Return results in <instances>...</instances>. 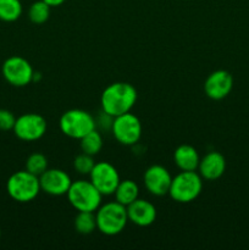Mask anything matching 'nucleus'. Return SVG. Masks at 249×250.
Segmentation results:
<instances>
[{"label":"nucleus","mask_w":249,"mask_h":250,"mask_svg":"<svg viewBox=\"0 0 249 250\" xmlns=\"http://www.w3.org/2000/svg\"><path fill=\"white\" fill-rule=\"evenodd\" d=\"M137 98L138 94L133 85L127 82H115L103 90L100 104L104 114L116 117L131 111Z\"/></svg>","instance_id":"f257e3e1"},{"label":"nucleus","mask_w":249,"mask_h":250,"mask_svg":"<svg viewBox=\"0 0 249 250\" xmlns=\"http://www.w3.org/2000/svg\"><path fill=\"white\" fill-rule=\"evenodd\" d=\"M97 229L105 236H116L121 233L128 222L127 208L117 202L100 205L95 212Z\"/></svg>","instance_id":"f03ea898"},{"label":"nucleus","mask_w":249,"mask_h":250,"mask_svg":"<svg viewBox=\"0 0 249 250\" xmlns=\"http://www.w3.org/2000/svg\"><path fill=\"white\" fill-rule=\"evenodd\" d=\"M203 189V178L195 171H182L172 178L168 195L175 202L190 203L197 199Z\"/></svg>","instance_id":"7ed1b4c3"},{"label":"nucleus","mask_w":249,"mask_h":250,"mask_svg":"<svg viewBox=\"0 0 249 250\" xmlns=\"http://www.w3.org/2000/svg\"><path fill=\"white\" fill-rule=\"evenodd\" d=\"M70 204L77 211H97L102 205L103 194L90 181L80 180L72 182L67 192Z\"/></svg>","instance_id":"20e7f679"},{"label":"nucleus","mask_w":249,"mask_h":250,"mask_svg":"<svg viewBox=\"0 0 249 250\" xmlns=\"http://www.w3.org/2000/svg\"><path fill=\"white\" fill-rule=\"evenodd\" d=\"M7 194L19 203L32 202L41 192L39 177L27 170L11 175L6 183Z\"/></svg>","instance_id":"39448f33"},{"label":"nucleus","mask_w":249,"mask_h":250,"mask_svg":"<svg viewBox=\"0 0 249 250\" xmlns=\"http://www.w3.org/2000/svg\"><path fill=\"white\" fill-rule=\"evenodd\" d=\"M60 129L66 137L81 139L95 129V120L85 110L71 109L61 115Z\"/></svg>","instance_id":"423d86ee"},{"label":"nucleus","mask_w":249,"mask_h":250,"mask_svg":"<svg viewBox=\"0 0 249 250\" xmlns=\"http://www.w3.org/2000/svg\"><path fill=\"white\" fill-rule=\"evenodd\" d=\"M111 131L120 144L133 146L142 137V124L138 117L131 112H126L114 117Z\"/></svg>","instance_id":"0eeeda50"},{"label":"nucleus","mask_w":249,"mask_h":250,"mask_svg":"<svg viewBox=\"0 0 249 250\" xmlns=\"http://www.w3.org/2000/svg\"><path fill=\"white\" fill-rule=\"evenodd\" d=\"M1 72L6 82L14 87H26L33 81V67L22 56H10L4 61Z\"/></svg>","instance_id":"6e6552de"},{"label":"nucleus","mask_w":249,"mask_h":250,"mask_svg":"<svg viewBox=\"0 0 249 250\" xmlns=\"http://www.w3.org/2000/svg\"><path fill=\"white\" fill-rule=\"evenodd\" d=\"M45 119L39 114H23L17 117L12 128L15 136L24 142L38 141L46 132Z\"/></svg>","instance_id":"1a4fd4ad"},{"label":"nucleus","mask_w":249,"mask_h":250,"mask_svg":"<svg viewBox=\"0 0 249 250\" xmlns=\"http://www.w3.org/2000/svg\"><path fill=\"white\" fill-rule=\"evenodd\" d=\"M89 181L103 195H111L114 194L121 178L114 165L106 161H100L95 163L92 172L89 173Z\"/></svg>","instance_id":"9d476101"},{"label":"nucleus","mask_w":249,"mask_h":250,"mask_svg":"<svg viewBox=\"0 0 249 250\" xmlns=\"http://www.w3.org/2000/svg\"><path fill=\"white\" fill-rule=\"evenodd\" d=\"M41 190L53 197L67 194L72 181L71 177L60 168H48L39 176Z\"/></svg>","instance_id":"9b49d317"},{"label":"nucleus","mask_w":249,"mask_h":250,"mask_svg":"<svg viewBox=\"0 0 249 250\" xmlns=\"http://www.w3.org/2000/svg\"><path fill=\"white\" fill-rule=\"evenodd\" d=\"M143 181L146 190L150 194L155 195V197H164V195L168 194L172 177L167 168L161 165H153L146 168L143 176Z\"/></svg>","instance_id":"f8f14e48"},{"label":"nucleus","mask_w":249,"mask_h":250,"mask_svg":"<svg viewBox=\"0 0 249 250\" xmlns=\"http://www.w3.org/2000/svg\"><path fill=\"white\" fill-rule=\"evenodd\" d=\"M233 88V77L226 70H216L210 73L204 83V92L212 100L225 99Z\"/></svg>","instance_id":"ddd939ff"},{"label":"nucleus","mask_w":249,"mask_h":250,"mask_svg":"<svg viewBox=\"0 0 249 250\" xmlns=\"http://www.w3.org/2000/svg\"><path fill=\"white\" fill-rule=\"evenodd\" d=\"M128 221L139 227H148L156 220V208L150 202L144 199H136L127 205Z\"/></svg>","instance_id":"4468645a"},{"label":"nucleus","mask_w":249,"mask_h":250,"mask_svg":"<svg viewBox=\"0 0 249 250\" xmlns=\"http://www.w3.org/2000/svg\"><path fill=\"white\" fill-rule=\"evenodd\" d=\"M226 170V159L219 151H209L199 161L198 171L202 178L215 181L221 177Z\"/></svg>","instance_id":"2eb2a0df"},{"label":"nucleus","mask_w":249,"mask_h":250,"mask_svg":"<svg viewBox=\"0 0 249 250\" xmlns=\"http://www.w3.org/2000/svg\"><path fill=\"white\" fill-rule=\"evenodd\" d=\"M173 160L181 171H195L199 166L200 158L197 149L188 144H182L173 153Z\"/></svg>","instance_id":"dca6fc26"},{"label":"nucleus","mask_w":249,"mask_h":250,"mask_svg":"<svg viewBox=\"0 0 249 250\" xmlns=\"http://www.w3.org/2000/svg\"><path fill=\"white\" fill-rule=\"evenodd\" d=\"M114 195L117 203L127 207V205L133 203L136 199H138L139 187L138 185L132 180L120 181L119 186H117L116 189H115Z\"/></svg>","instance_id":"f3484780"},{"label":"nucleus","mask_w":249,"mask_h":250,"mask_svg":"<svg viewBox=\"0 0 249 250\" xmlns=\"http://www.w3.org/2000/svg\"><path fill=\"white\" fill-rule=\"evenodd\" d=\"M80 141L81 150H82V153L88 154V155L95 156L103 149V137L97 129H93L92 132L85 134Z\"/></svg>","instance_id":"a211bd4d"},{"label":"nucleus","mask_w":249,"mask_h":250,"mask_svg":"<svg viewBox=\"0 0 249 250\" xmlns=\"http://www.w3.org/2000/svg\"><path fill=\"white\" fill-rule=\"evenodd\" d=\"M22 15V4L20 0H0V20L14 22Z\"/></svg>","instance_id":"6ab92c4d"},{"label":"nucleus","mask_w":249,"mask_h":250,"mask_svg":"<svg viewBox=\"0 0 249 250\" xmlns=\"http://www.w3.org/2000/svg\"><path fill=\"white\" fill-rule=\"evenodd\" d=\"M75 229L81 234H90L97 229V219L93 211H78L75 217Z\"/></svg>","instance_id":"aec40b11"},{"label":"nucleus","mask_w":249,"mask_h":250,"mask_svg":"<svg viewBox=\"0 0 249 250\" xmlns=\"http://www.w3.org/2000/svg\"><path fill=\"white\" fill-rule=\"evenodd\" d=\"M49 16H50V6L45 1H43V0L34 1L29 6L28 17L31 20V22H33V23H44V22L48 21Z\"/></svg>","instance_id":"412c9836"},{"label":"nucleus","mask_w":249,"mask_h":250,"mask_svg":"<svg viewBox=\"0 0 249 250\" xmlns=\"http://www.w3.org/2000/svg\"><path fill=\"white\" fill-rule=\"evenodd\" d=\"M26 170L36 176H41L45 170H48V159L42 153H33L27 158Z\"/></svg>","instance_id":"4be33fe9"},{"label":"nucleus","mask_w":249,"mask_h":250,"mask_svg":"<svg viewBox=\"0 0 249 250\" xmlns=\"http://www.w3.org/2000/svg\"><path fill=\"white\" fill-rule=\"evenodd\" d=\"M94 165L95 161L94 159H93V156L84 153L77 155L75 158V160H73V167H75V170L77 171L78 173H81V175L89 176V173L92 172Z\"/></svg>","instance_id":"5701e85b"},{"label":"nucleus","mask_w":249,"mask_h":250,"mask_svg":"<svg viewBox=\"0 0 249 250\" xmlns=\"http://www.w3.org/2000/svg\"><path fill=\"white\" fill-rule=\"evenodd\" d=\"M16 117L11 111L6 109H0V131H10L14 128Z\"/></svg>","instance_id":"b1692460"},{"label":"nucleus","mask_w":249,"mask_h":250,"mask_svg":"<svg viewBox=\"0 0 249 250\" xmlns=\"http://www.w3.org/2000/svg\"><path fill=\"white\" fill-rule=\"evenodd\" d=\"M43 1H45L50 7H56V6H60V5H62L66 0H43Z\"/></svg>","instance_id":"393cba45"},{"label":"nucleus","mask_w":249,"mask_h":250,"mask_svg":"<svg viewBox=\"0 0 249 250\" xmlns=\"http://www.w3.org/2000/svg\"><path fill=\"white\" fill-rule=\"evenodd\" d=\"M0 236H1V231H0Z\"/></svg>","instance_id":"a878e982"}]
</instances>
